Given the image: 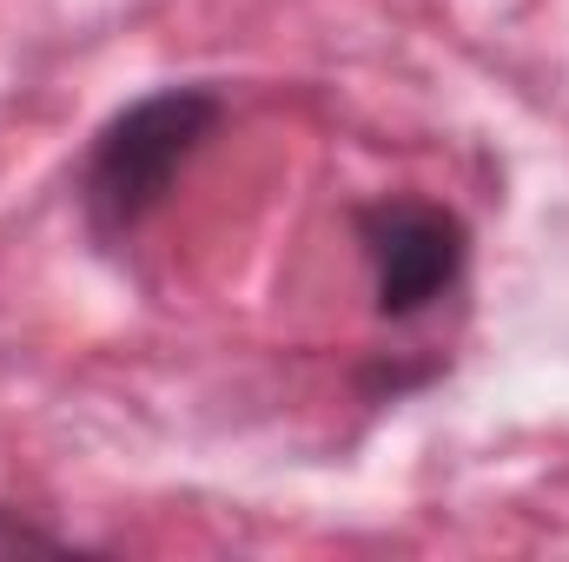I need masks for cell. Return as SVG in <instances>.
<instances>
[{
    "mask_svg": "<svg viewBox=\"0 0 569 562\" xmlns=\"http://www.w3.org/2000/svg\"><path fill=\"white\" fill-rule=\"evenodd\" d=\"M219 120H226V100L212 87H166V93L133 100L120 120H107L80 172V205H87L93 239L113 245L140 232V219L172 192V172L212 140Z\"/></svg>",
    "mask_w": 569,
    "mask_h": 562,
    "instance_id": "obj_1",
    "label": "cell"
},
{
    "mask_svg": "<svg viewBox=\"0 0 569 562\" xmlns=\"http://www.w3.org/2000/svg\"><path fill=\"white\" fill-rule=\"evenodd\" d=\"M358 252L371 265V298H378V318L391 324H411L425 318L430 304H443L463 265H470V232L450 205H430V199H378V205H358Z\"/></svg>",
    "mask_w": 569,
    "mask_h": 562,
    "instance_id": "obj_2",
    "label": "cell"
},
{
    "mask_svg": "<svg viewBox=\"0 0 569 562\" xmlns=\"http://www.w3.org/2000/svg\"><path fill=\"white\" fill-rule=\"evenodd\" d=\"M0 550H60L53 530H33V523H7L0 516Z\"/></svg>",
    "mask_w": 569,
    "mask_h": 562,
    "instance_id": "obj_3",
    "label": "cell"
}]
</instances>
